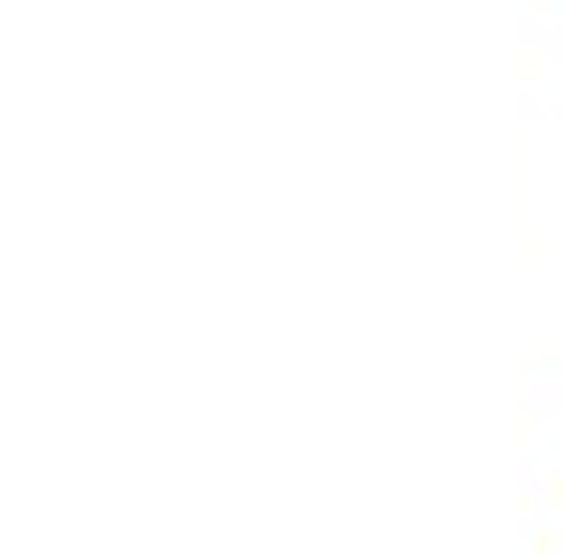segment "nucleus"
I'll return each mask as SVG.
<instances>
[]
</instances>
